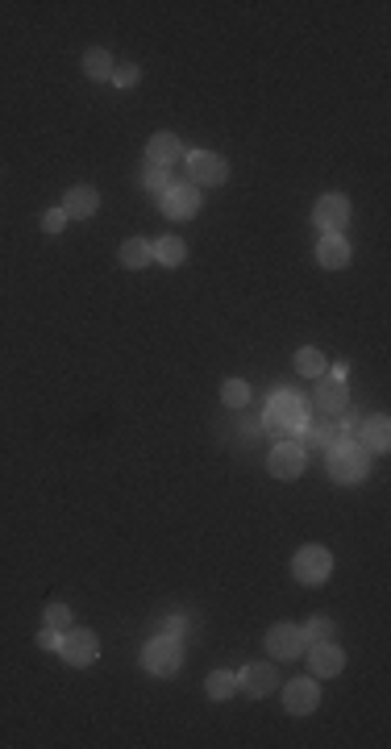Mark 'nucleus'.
Masks as SVG:
<instances>
[{"mask_svg": "<svg viewBox=\"0 0 391 749\" xmlns=\"http://www.w3.org/2000/svg\"><path fill=\"white\" fill-rule=\"evenodd\" d=\"M366 475H371V454L354 438H342V446L329 449V479L333 483L350 487V483H363Z\"/></svg>", "mask_w": 391, "mask_h": 749, "instance_id": "f257e3e1", "label": "nucleus"}, {"mask_svg": "<svg viewBox=\"0 0 391 749\" xmlns=\"http://www.w3.org/2000/svg\"><path fill=\"white\" fill-rule=\"evenodd\" d=\"M304 425H308V408L296 392H280L267 404V429L275 433V438H291V433H300Z\"/></svg>", "mask_w": 391, "mask_h": 749, "instance_id": "f03ea898", "label": "nucleus"}, {"mask_svg": "<svg viewBox=\"0 0 391 749\" xmlns=\"http://www.w3.org/2000/svg\"><path fill=\"white\" fill-rule=\"evenodd\" d=\"M142 666H146V674H154V679H171V674L184 666V646H179V637L159 633L154 641H146V649H142Z\"/></svg>", "mask_w": 391, "mask_h": 749, "instance_id": "7ed1b4c3", "label": "nucleus"}, {"mask_svg": "<svg viewBox=\"0 0 391 749\" xmlns=\"http://www.w3.org/2000/svg\"><path fill=\"white\" fill-rule=\"evenodd\" d=\"M291 575H296L300 583H308V587H317V583H325L329 575H333V554H329L325 545H304V550L291 558Z\"/></svg>", "mask_w": 391, "mask_h": 749, "instance_id": "20e7f679", "label": "nucleus"}, {"mask_svg": "<svg viewBox=\"0 0 391 749\" xmlns=\"http://www.w3.org/2000/svg\"><path fill=\"white\" fill-rule=\"evenodd\" d=\"M187 171H192V187H217V184H225V175H229V163H225L221 154L196 150L192 159H187Z\"/></svg>", "mask_w": 391, "mask_h": 749, "instance_id": "39448f33", "label": "nucleus"}, {"mask_svg": "<svg viewBox=\"0 0 391 749\" xmlns=\"http://www.w3.org/2000/svg\"><path fill=\"white\" fill-rule=\"evenodd\" d=\"M267 649L280 658V662H291V658H300V649H308L304 628H300V625H288V620H283V625H275V628L267 633Z\"/></svg>", "mask_w": 391, "mask_h": 749, "instance_id": "423d86ee", "label": "nucleus"}, {"mask_svg": "<svg viewBox=\"0 0 391 749\" xmlns=\"http://www.w3.org/2000/svg\"><path fill=\"white\" fill-rule=\"evenodd\" d=\"M63 658L71 666H92L96 662V654H100V641H96V633L92 628H71V633L63 637Z\"/></svg>", "mask_w": 391, "mask_h": 749, "instance_id": "0eeeda50", "label": "nucleus"}, {"mask_svg": "<svg viewBox=\"0 0 391 749\" xmlns=\"http://www.w3.org/2000/svg\"><path fill=\"white\" fill-rule=\"evenodd\" d=\"M312 221H317L325 234H342V225L350 221V200H345L342 192H329V196H321L317 208H312Z\"/></svg>", "mask_w": 391, "mask_h": 749, "instance_id": "6e6552de", "label": "nucleus"}, {"mask_svg": "<svg viewBox=\"0 0 391 749\" xmlns=\"http://www.w3.org/2000/svg\"><path fill=\"white\" fill-rule=\"evenodd\" d=\"M200 208H205L200 205V187H192V184H175L171 192H163V213L175 216V221H187Z\"/></svg>", "mask_w": 391, "mask_h": 749, "instance_id": "1a4fd4ad", "label": "nucleus"}, {"mask_svg": "<svg viewBox=\"0 0 391 749\" xmlns=\"http://www.w3.org/2000/svg\"><path fill=\"white\" fill-rule=\"evenodd\" d=\"M308 467V454L300 446H291V441H283V446L270 449V475L275 479H300Z\"/></svg>", "mask_w": 391, "mask_h": 749, "instance_id": "9d476101", "label": "nucleus"}, {"mask_svg": "<svg viewBox=\"0 0 391 749\" xmlns=\"http://www.w3.org/2000/svg\"><path fill=\"white\" fill-rule=\"evenodd\" d=\"M300 441H304V446H300L304 454H308V449H329L333 441H342V429L333 425V417H325V412H321L317 421L308 417V425L300 429Z\"/></svg>", "mask_w": 391, "mask_h": 749, "instance_id": "9b49d317", "label": "nucleus"}, {"mask_svg": "<svg viewBox=\"0 0 391 749\" xmlns=\"http://www.w3.org/2000/svg\"><path fill=\"white\" fill-rule=\"evenodd\" d=\"M275 687H280V679H275V666L254 662V666H246V670L238 674V691H246L250 700H262V695H270Z\"/></svg>", "mask_w": 391, "mask_h": 749, "instance_id": "f8f14e48", "label": "nucleus"}, {"mask_svg": "<svg viewBox=\"0 0 391 749\" xmlns=\"http://www.w3.org/2000/svg\"><path fill=\"white\" fill-rule=\"evenodd\" d=\"M317 700H321V691L312 679H291V683L283 687V708H288L291 716H308V712L317 708Z\"/></svg>", "mask_w": 391, "mask_h": 749, "instance_id": "ddd939ff", "label": "nucleus"}, {"mask_svg": "<svg viewBox=\"0 0 391 749\" xmlns=\"http://www.w3.org/2000/svg\"><path fill=\"white\" fill-rule=\"evenodd\" d=\"M96 208H100V192H96V187H88V184L71 187V192L63 196V216H67V221H88Z\"/></svg>", "mask_w": 391, "mask_h": 749, "instance_id": "4468645a", "label": "nucleus"}, {"mask_svg": "<svg viewBox=\"0 0 391 749\" xmlns=\"http://www.w3.org/2000/svg\"><path fill=\"white\" fill-rule=\"evenodd\" d=\"M146 159H150V167L171 171L179 159H184V146H179L175 133H154V138L146 142Z\"/></svg>", "mask_w": 391, "mask_h": 749, "instance_id": "2eb2a0df", "label": "nucleus"}, {"mask_svg": "<svg viewBox=\"0 0 391 749\" xmlns=\"http://www.w3.org/2000/svg\"><path fill=\"white\" fill-rule=\"evenodd\" d=\"M345 666V654L333 646V641H321V646H308V670L321 674V679H333V674H342Z\"/></svg>", "mask_w": 391, "mask_h": 749, "instance_id": "dca6fc26", "label": "nucleus"}, {"mask_svg": "<svg viewBox=\"0 0 391 749\" xmlns=\"http://www.w3.org/2000/svg\"><path fill=\"white\" fill-rule=\"evenodd\" d=\"M312 404H317L325 417H337V412H345V404H350V392H345L342 379H321V384H317V396H312Z\"/></svg>", "mask_w": 391, "mask_h": 749, "instance_id": "f3484780", "label": "nucleus"}, {"mask_svg": "<svg viewBox=\"0 0 391 749\" xmlns=\"http://www.w3.org/2000/svg\"><path fill=\"white\" fill-rule=\"evenodd\" d=\"M317 258H321V267H329V271H342L345 262H350V246L342 242V234H325L317 242Z\"/></svg>", "mask_w": 391, "mask_h": 749, "instance_id": "a211bd4d", "label": "nucleus"}, {"mask_svg": "<svg viewBox=\"0 0 391 749\" xmlns=\"http://www.w3.org/2000/svg\"><path fill=\"white\" fill-rule=\"evenodd\" d=\"M358 438H363L366 446L375 449V454H383V449L391 446V421H387V417H371V421H363Z\"/></svg>", "mask_w": 391, "mask_h": 749, "instance_id": "6ab92c4d", "label": "nucleus"}, {"mask_svg": "<svg viewBox=\"0 0 391 749\" xmlns=\"http://www.w3.org/2000/svg\"><path fill=\"white\" fill-rule=\"evenodd\" d=\"M150 254L163 262V267H179V262L187 258V246H184V237H159V242L150 246Z\"/></svg>", "mask_w": 391, "mask_h": 749, "instance_id": "aec40b11", "label": "nucleus"}, {"mask_svg": "<svg viewBox=\"0 0 391 749\" xmlns=\"http://www.w3.org/2000/svg\"><path fill=\"white\" fill-rule=\"evenodd\" d=\"M150 258H154V254H150V242H142V237H130V242H122V267H130V271H142Z\"/></svg>", "mask_w": 391, "mask_h": 749, "instance_id": "412c9836", "label": "nucleus"}, {"mask_svg": "<svg viewBox=\"0 0 391 749\" xmlns=\"http://www.w3.org/2000/svg\"><path fill=\"white\" fill-rule=\"evenodd\" d=\"M84 75L88 79H112V58H109V50H100V47H92L84 55Z\"/></svg>", "mask_w": 391, "mask_h": 749, "instance_id": "4be33fe9", "label": "nucleus"}, {"mask_svg": "<svg viewBox=\"0 0 391 749\" xmlns=\"http://www.w3.org/2000/svg\"><path fill=\"white\" fill-rule=\"evenodd\" d=\"M205 691H208V700H229V695L238 691V674L233 670H213Z\"/></svg>", "mask_w": 391, "mask_h": 749, "instance_id": "5701e85b", "label": "nucleus"}, {"mask_svg": "<svg viewBox=\"0 0 391 749\" xmlns=\"http://www.w3.org/2000/svg\"><path fill=\"white\" fill-rule=\"evenodd\" d=\"M296 371L304 374V379H321V374H325V354H321V350H312V346L300 350V354H296Z\"/></svg>", "mask_w": 391, "mask_h": 749, "instance_id": "b1692460", "label": "nucleus"}, {"mask_svg": "<svg viewBox=\"0 0 391 749\" xmlns=\"http://www.w3.org/2000/svg\"><path fill=\"white\" fill-rule=\"evenodd\" d=\"M333 620H325V617H317V620H308L304 625V641L308 646H321V641H333Z\"/></svg>", "mask_w": 391, "mask_h": 749, "instance_id": "393cba45", "label": "nucleus"}, {"mask_svg": "<svg viewBox=\"0 0 391 749\" xmlns=\"http://www.w3.org/2000/svg\"><path fill=\"white\" fill-rule=\"evenodd\" d=\"M221 400H225V408H246V400H250V387H246L242 379H229V384L221 387Z\"/></svg>", "mask_w": 391, "mask_h": 749, "instance_id": "a878e982", "label": "nucleus"}, {"mask_svg": "<svg viewBox=\"0 0 391 749\" xmlns=\"http://www.w3.org/2000/svg\"><path fill=\"white\" fill-rule=\"evenodd\" d=\"M67 625H71V608H67V604H50V608H47V628L67 633Z\"/></svg>", "mask_w": 391, "mask_h": 749, "instance_id": "bb28decb", "label": "nucleus"}, {"mask_svg": "<svg viewBox=\"0 0 391 749\" xmlns=\"http://www.w3.org/2000/svg\"><path fill=\"white\" fill-rule=\"evenodd\" d=\"M138 79H142V71H138V67H133V63L112 67V84H117V88H133V84H138Z\"/></svg>", "mask_w": 391, "mask_h": 749, "instance_id": "cd10ccee", "label": "nucleus"}, {"mask_svg": "<svg viewBox=\"0 0 391 749\" xmlns=\"http://www.w3.org/2000/svg\"><path fill=\"white\" fill-rule=\"evenodd\" d=\"M146 187H150V192H159V196H163V192H171V187H175V184H171V179H167V171H163V167H150V171H146Z\"/></svg>", "mask_w": 391, "mask_h": 749, "instance_id": "c85d7f7f", "label": "nucleus"}, {"mask_svg": "<svg viewBox=\"0 0 391 749\" xmlns=\"http://www.w3.org/2000/svg\"><path fill=\"white\" fill-rule=\"evenodd\" d=\"M63 225H67L63 208H50V213H42V229H47V234H58Z\"/></svg>", "mask_w": 391, "mask_h": 749, "instance_id": "c756f323", "label": "nucleus"}, {"mask_svg": "<svg viewBox=\"0 0 391 749\" xmlns=\"http://www.w3.org/2000/svg\"><path fill=\"white\" fill-rule=\"evenodd\" d=\"M37 646H42V649H58V646H63L58 628H42V633H37Z\"/></svg>", "mask_w": 391, "mask_h": 749, "instance_id": "7c9ffc66", "label": "nucleus"}, {"mask_svg": "<svg viewBox=\"0 0 391 749\" xmlns=\"http://www.w3.org/2000/svg\"><path fill=\"white\" fill-rule=\"evenodd\" d=\"M163 633H171V637H184V633H187V620H184V617H171V620H163Z\"/></svg>", "mask_w": 391, "mask_h": 749, "instance_id": "2f4dec72", "label": "nucleus"}]
</instances>
